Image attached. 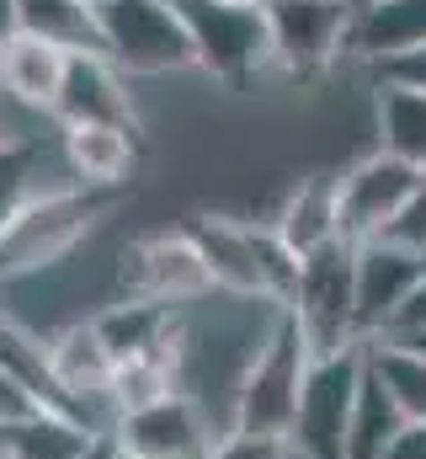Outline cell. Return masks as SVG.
Returning a JSON list of instances; mask_svg holds the SVG:
<instances>
[{"label":"cell","instance_id":"1","mask_svg":"<svg viewBox=\"0 0 426 459\" xmlns=\"http://www.w3.org/2000/svg\"><path fill=\"white\" fill-rule=\"evenodd\" d=\"M310 342L294 326L288 305L277 316V326L267 332V342L256 347V358L245 363L234 401H229V433H251V438H283L294 428L299 411V390H304V368H310Z\"/></svg>","mask_w":426,"mask_h":459},{"label":"cell","instance_id":"2","mask_svg":"<svg viewBox=\"0 0 426 459\" xmlns=\"http://www.w3.org/2000/svg\"><path fill=\"white\" fill-rule=\"evenodd\" d=\"M171 5L192 38V59L203 75L224 86H245L272 65V27L261 0H171Z\"/></svg>","mask_w":426,"mask_h":459},{"label":"cell","instance_id":"3","mask_svg":"<svg viewBox=\"0 0 426 459\" xmlns=\"http://www.w3.org/2000/svg\"><path fill=\"white\" fill-rule=\"evenodd\" d=\"M357 246L352 240H330L310 256H299L294 273V294H288V316L304 332V342L315 358L346 352L362 342L357 332V278H352Z\"/></svg>","mask_w":426,"mask_h":459},{"label":"cell","instance_id":"4","mask_svg":"<svg viewBox=\"0 0 426 459\" xmlns=\"http://www.w3.org/2000/svg\"><path fill=\"white\" fill-rule=\"evenodd\" d=\"M187 235L198 240V251H203V262H209L213 289H229V294H240V299L288 305L299 256L277 240V230L229 225V220H198V225H187Z\"/></svg>","mask_w":426,"mask_h":459},{"label":"cell","instance_id":"5","mask_svg":"<svg viewBox=\"0 0 426 459\" xmlns=\"http://www.w3.org/2000/svg\"><path fill=\"white\" fill-rule=\"evenodd\" d=\"M102 209L106 198L97 187H48L43 198H32L0 230V283L32 278V273L54 267L59 256H70L86 240V230L97 225Z\"/></svg>","mask_w":426,"mask_h":459},{"label":"cell","instance_id":"6","mask_svg":"<svg viewBox=\"0 0 426 459\" xmlns=\"http://www.w3.org/2000/svg\"><path fill=\"white\" fill-rule=\"evenodd\" d=\"M102 54L123 75H171L192 70V38L171 0H102L97 5Z\"/></svg>","mask_w":426,"mask_h":459},{"label":"cell","instance_id":"7","mask_svg":"<svg viewBox=\"0 0 426 459\" xmlns=\"http://www.w3.org/2000/svg\"><path fill=\"white\" fill-rule=\"evenodd\" d=\"M362 368H368V342L330 352V358H310L299 411H294V428H288V455L346 459V422H352V406H357Z\"/></svg>","mask_w":426,"mask_h":459},{"label":"cell","instance_id":"8","mask_svg":"<svg viewBox=\"0 0 426 459\" xmlns=\"http://www.w3.org/2000/svg\"><path fill=\"white\" fill-rule=\"evenodd\" d=\"M422 182V166L379 150L368 160H357L346 177H336V193H341V240L362 246V240H379L389 235V225L405 214L411 193Z\"/></svg>","mask_w":426,"mask_h":459},{"label":"cell","instance_id":"9","mask_svg":"<svg viewBox=\"0 0 426 459\" xmlns=\"http://www.w3.org/2000/svg\"><path fill=\"white\" fill-rule=\"evenodd\" d=\"M272 27V65L288 75H320L346 48L352 0H261Z\"/></svg>","mask_w":426,"mask_h":459},{"label":"cell","instance_id":"10","mask_svg":"<svg viewBox=\"0 0 426 459\" xmlns=\"http://www.w3.org/2000/svg\"><path fill=\"white\" fill-rule=\"evenodd\" d=\"M352 278H357V332H362V342H379L389 332V321L400 316V305L411 299V289L426 278V251L400 246L389 235L362 240Z\"/></svg>","mask_w":426,"mask_h":459},{"label":"cell","instance_id":"11","mask_svg":"<svg viewBox=\"0 0 426 459\" xmlns=\"http://www.w3.org/2000/svg\"><path fill=\"white\" fill-rule=\"evenodd\" d=\"M117 444L133 459H209L218 438H213L209 411L187 390H171L139 411H123Z\"/></svg>","mask_w":426,"mask_h":459},{"label":"cell","instance_id":"12","mask_svg":"<svg viewBox=\"0 0 426 459\" xmlns=\"http://www.w3.org/2000/svg\"><path fill=\"white\" fill-rule=\"evenodd\" d=\"M123 283L133 289V299H155V305H171V310L187 305V299H203L213 289L209 262H203V251L187 230L133 246L128 262H123Z\"/></svg>","mask_w":426,"mask_h":459},{"label":"cell","instance_id":"13","mask_svg":"<svg viewBox=\"0 0 426 459\" xmlns=\"http://www.w3.org/2000/svg\"><path fill=\"white\" fill-rule=\"evenodd\" d=\"M128 75L106 54H70L64 86L54 97V117L64 128L81 123H106V128H133V102H128Z\"/></svg>","mask_w":426,"mask_h":459},{"label":"cell","instance_id":"14","mask_svg":"<svg viewBox=\"0 0 426 459\" xmlns=\"http://www.w3.org/2000/svg\"><path fill=\"white\" fill-rule=\"evenodd\" d=\"M346 48L362 54L373 70L400 59V54L426 48V0H368V5H352Z\"/></svg>","mask_w":426,"mask_h":459},{"label":"cell","instance_id":"15","mask_svg":"<svg viewBox=\"0 0 426 459\" xmlns=\"http://www.w3.org/2000/svg\"><path fill=\"white\" fill-rule=\"evenodd\" d=\"M64 65H70L64 48L27 38V32H11L0 43V97H11L16 108H32V113H54V97L64 86Z\"/></svg>","mask_w":426,"mask_h":459},{"label":"cell","instance_id":"16","mask_svg":"<svg viewBox=\"0 0 426 459\" xmlns=\"http://www.w3.org/2000/svg\"><path fill=\"white\" fill-rule=\"evenodd\" d=\"M133 155H139L133 128H106V123L64 128V160H70V171L81 177V187H97V193H102V187L128 182Z\"/></svg>","mask_w":426,"mask_h":459},{"label":"cell","instance_id":"17","mask_svg":"<svg viewBox=\"0 0 426 459\" xmlns=\"http://www.w3.org/2000/svg\"><path fill=\"white\" fill-rule=\"evenodd\" d=\"M277 240H283L294 256H310L320 246L341 240V193H336V177H310V182L288 198V209H283V220H277Z\"/></svg>","mask_w":426,"mask_h":459},{"label":"cell","instance_id":"18","mask_svg":"<svg viewBox=\"0 0 426 459\" xmlns=\"http://www.w3.org/2000/svg\"><path fill=\"white\" fill-rule=\"evenodd\" d=\"M0 374H5L16 390H27L38 411H64V417H70V401H64V390H59V379H54L48 342L32 337V332H21V326L5 321V316H0Z\"/></svg>","mask_w":426,"mask_h":459},{"label":"cell","instance_id":"19","mask_svg":"<svg viewBox=\"0 0 426 459\" xmlns=\"http://www.w3.org/2000/svg\"><path fill=\"white\" fill-rule=\"evenodd\" d=\"M16 32L43 38L64 54H102L97 5L86 0H16Z\"/></svg>","mask_w":426,"mask_h":459},{"label":"cell","instance_id":"20","mask_svg":"<svg viewBox=\"0 0 426 459\" xmlns=\"http://www.w3.org/2000/svg\"><path fill=\"white\" fill-rule=\"evenodd\" d=\"M400 433H405V411L395 406V395L384 390L379 368L368 363L362 368V385H357L352 422H346V459H379Z\"/></svg>","mask_w":426,"mask_h":459},{"label":"cell","instance_id":"21","mask_svg":"<svg viewBox=\"0 0 426 459\" xmlns=\"http://www.w3.org/2000/svg\"><path fill=\"white\" fill-rule=\"evenodd\" d=\"M91 438L97 433L81 428L64 411H32L27 422H16V428L0 433V455L5 459H81Z\"/></svg>","mask_w":426,"mask_h":459},{"label":"cell","instance_id":"22","mask_svg":"<svg viewBox=\"0 0 426 459\" xmlns=\"http://www.w3.org/2000/svg\"><path fill=\"white\" fill-rule=\"evenodd\" d=\"M379 134H384L379 150H389V155L426 171V91L379 81Z\"/></svg>","mask_w":426,"mask_h":459},{"label":"cell","instance_id":"23","mask_svg":"<svg viewBox=\"0 0 426 459\" xmlns=\"http://www.w3.org/2000/svg\"><path fill=\"white\" fill-rule=\"evenodd\" d=\"M368 363L379 368L384 390L395 395V406L405 411V422L426 428V358L400 342H368Z\"/></svg>","mask_w":426,"mask_h":459},{"label":"cell","instance_id":"24","mask_svg":"<svg viewBox=\"0 0 426 459\" xmlns=\"http://www.w3.org/2000/svg\"><path fill=\"white\" fill-rule=\"evenodd\" d=\"M38 144L32 139H0V230L11 225L32 198H43L48 187L38 182Z\"/></svg>","mask_w":426,"mask_h":459},{"label":"cell","instance_id":"25","mask_svg":"<svg viewBox=\"0 0 426 459\" xmlns=\"http://www.w3.org/2000/svg\"><path fill=\"white\" fill-rule=\"evenodd\" d=\"M209 459H288L283 438H251V433H224Z\"/></svg>","mask_w":426,"mask_h":459},{"label":"cell","instance_id":"26","mask_svg":"<svg viewBox=\"0 0 426 459\" xmlns=\"http://www.w3.org/2000/svg\"><path fill=\"white\" fill-rule=\"evenodd\" d=\"M389 240L426 251V171H422V182H416V193H411V204H405V214L389 225Z\"/></svg>","mask_w":426,"mask_h":459},{"label":"cell","instance_id":"27","mask_svg":"<svg viewBox=\"0 0 426 459\" xmlns=\"http://www.w3.org/2000/svg\"><path fill=\"white\" fill-rule=\"evenodd\" d=\"M379 81H384V86H411V91H426V48L400 54V59H389V65H379Z\"/></svg>","mask_w":426,"mask_h":459},{"label":"cell","instance_id":"28","mask_svg":"<svg viewBox=\"0 0 426 459\" xmlns=\"http://www.w3.org/2000/svg\"><path fill=\"white\" fill-rule=\"evenodd\" d=\"M411 332H426V278L411 289V299L400 305V316L389 321V332H384V337H411Z\"/></svg>","mask_w":426,"mask_h":459},{"label":"cell","instance_id":"29","mask_svg":"<svg viewBox=\"0 0 426 459\" xmlns=\"http://www.w3.org/2000/svg\"><path fill=\"white\" fill-rule=\"evenodd\" d=\"M32 411H38V406H32V395H27V390H16V385L0 374V433H5V428H16V422H27Z\"/></svg>","mask_w":426,"mask_h":459},{"label":"cell","instance_id":"30","mask_svg":"<svg viewBox=\"0 0 426 459\" xmlns=\"http://www.w3.org/2000/svg\"><path fill=\"white\" fill-rule=\"evenodd\" d=\"M379 459H426V428L422 422H405V433H400Z\"/></svg>","mask_w":426,"mask_h":459},{"label":"cell","instance_id":"31","mask_svg":"<svg viewBox=\"0 0 426 459\" xmlns=\"http://www.w3.org/2000/svg\"><path fill=\"white\" fill-rule=\"evenodd\" d=\"M81 459H117V433H97L91 444H86V455Z\"/></svg>","mask_w":426,"mask_h":459},{"label":"cell","instance_id":"32","mask_svg":"<svg viewBox=\"0 0 426 459\" xmlns=\"http://www.w3.org/2000/svg\"><path fill=\"white\" fill-rule=\"evenodd\" d=\"M16 32V0H0V43Z\"/></svg>","mask_w":426,"mask_h":459},{"label":"cell","instance_id":"33","mask_svg":"<svg viewBox=\"0 0 426 459\" xmlns=\"http://www.w3.org/2000/svg\"><path fill=\"white\" fill-rule=\"evenodd\" d=\"M379 342H400V347H411V352L426 358V332H411V337H379Z\"/></svg>","mask_w":426,"mask_h":459},{"label":"cell","instance_id":"34","mask_svg":"<svg viewBox=\"0 0 426 459\" xmlns=\"http://www.w3.org/2000/svg\"><path fill=\"white\" fill-rule=\"evenodd\" d=\"M117 459H133V455H128V449H123V444H117Z\"/></svg>","mask_w":426,"mask_h":459},{"label":"cell","instance_id":"35","mask_svg":"<svg viewBox=\"0 0 426 459\" xmlns=\"http://www.w3.org/2000/svg\"><path fill=\"white\" fill-rule=\"evenodd\" d=\"M86 5H102V0H86Z\"/></svg>","mask_w":426,"mask_h":459},{"label":"cell","instance_id":"36","mask_svg":"<svg viewBox=\"0 0 426 459\" xmlns=\"http://www.w3.org/2000/svg\"><path fill=\"white\" fill-rule=\"evenodd\" d=\"M352 5H368V0H352Z\"/></svg>","mask_w":426,"mask_h":459},{"label":"cell","instance_id":"37","mask_svg":"<svg viewBox=\"0 0 426 459\" xmlns=\"http://www.w3.org/2000/svg\"><path fill=\"white\" fill-rule=\"evenodd\" d=\"M0 139H5V128H0Z\"/></svg>","mask_w":426,"mask_h":459},{"label":"cell","instance_id":"38","mask_svg":"<svg viewBox=\"0 0 426 459\" xmlns=\"http://www.w3.org/2000/svg\"><path fill=\"white\" fill-rule=\"evenodd\" d=\"M0 459H5V455H0Z\"/></svg>","mask_w":426,"mask_h":459}]
</instances>
